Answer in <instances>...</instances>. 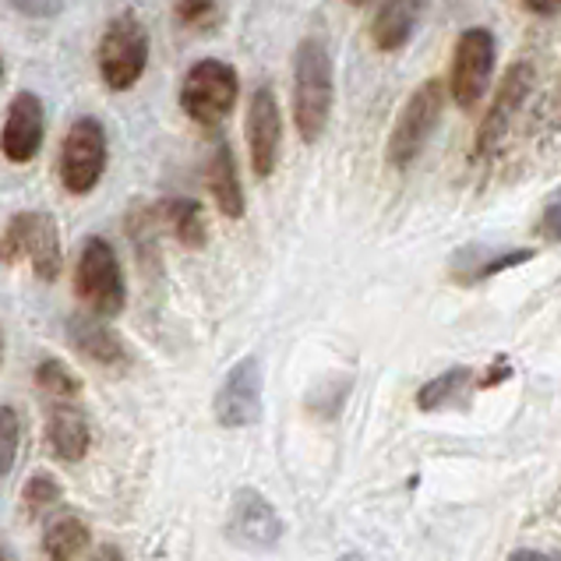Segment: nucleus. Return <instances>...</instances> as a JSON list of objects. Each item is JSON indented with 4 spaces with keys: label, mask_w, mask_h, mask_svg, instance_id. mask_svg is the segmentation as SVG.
I'll return each mask as SVG.
<instances>
[{
    "label": "nucleus",
    "mask_w": 561,
    "mask_h": 561,
    "mask_svg": "<svg viewBox=\"0 0 561 561\" xmlns=\"http://www.w3.org/2000/svg\"><path fill=\"white\" fill-rule=\"evenodd\" d=\"M335 103L332 54L318 36H304L294 50V127L304 146H318L329 131Z\"/></svg>",
    "instance_id": "1"
},
{
    "label": "nucleus",
    "mask_w": 561,
    "mask_h": 561,
    "mask_svg": "<svg viewBox=\"0 0 561 561\" xmlns=\"http://www.w3.org/2000/svg\"><path fill=\"white\" fill-rule=\"evenodd\" d=\"M445 92L448 89L442 85V78H424L407 95V103L399 106L396 124L389 131V146H385V159H389L392 170H410L424 156L427 141L435 138L445 114Z\"/></svg>",
    "instance_id": "2"
},
{
    "label": "nucleus",
    "mask_w": 561,
    "mask_h": 561,
    "mask_svg": "<svg viewBox=\"0 0 561 561\" xmlns=\"http://www.w3.org/2000/svg\"><path fill=\"white\" fill-rule=\"evenodd\" d=\"M28 262L36 279L57 283L64 272L60 230L50 213H19L0 230V265Z\"/></svg>",
    "instance_id": "3"
},
{
    "label": "nucleus",
    "mask_w": 561,
    "mask_h": 561,
    "mask_svg": "<svg viewBox=\"0 0 561 561\" xmlns=\"http://www.w3.org/2000/svg\"><path fill=\"white\" fill-rule=\"evenodd\" d=\"M95 68L110 92H131L149 68V28L138 22V14L124 11L110 19L100 46H95Z\"/></svg>",
    "instance_id": "4"
},
{
    "label": "nucleus",
    "mask_w": 561,
    "mask_h": 561,
    "mask_svg": "<svg viewBox=\"0 0 561 561\" xmlns=\"http://www.w3.org/2000/svg\"><path fill=\"white\" fill-rule=\"evenodd\" d=\"M178 100L187 121H195L198 127H219L240 100V75L233 64L219 57L195 60L184 75Z\"/></svg>",
    "instance_id": "5"
},
{
    "label": "nucleus",
    "mask_w": 561,
    "mask_h": 561,
    "mask_svg": "<svg viewBox=\"0 0 561 561\" xmlns=\"http://www.w3.org/2000/svg\"><path fill=\"white\" fill-rule=\"evenodd\" d=\"M75 294L95 318H117L127 304V283L114 244L106 237H89L75 265Z\"/></svg>",
    "instance_id": "6"
},
{
    "label": "nucleus",
    "mask_w": 561,
    "mask_h": 561,
    "mask_svg": "<svg viewBox=\"0 0 561 561\" xmlns=\"http://www.w3.org/2000/svg\"><path fill=\"white\" fill-rule=\"evenodd\" d=\"M110 163V138L100 117H75L60 146V187L75 198H85L100 187Z\"/></svg>",
    "instance_id": "7"
},
{
    "label": "nucleus",
    "mask_w": 561,
    "mask_h": 561,
    "mask_svg": "<svg viewBox=\"0 0 561 561\" xmlns=\"http://www.w3.org/2000/svg\"><path fill=\"white\" fill-rule=\"evenodd\" d=\"M494 60H499V39H494L491 28L473 25L456 39L453 71H448V95H453V103L462 114H473L484 103L494 78Z\"/></svg>",
    "instance_id": "8"
},
{
    "label": "nucleus",
    "mask_w": 561,
    "mask_h": 561,
    "mask_svg": "<svg viewBox=\"0 0 561 561\" xmlns=\"http://www.w3.org/2000/svg\"><path fill=\"white\" fill-rule=\"evenodd\" d=\"M534 89H537V64L530 57H519L516 64H508V71L502 75V82H499V92H494L488 114L477 127L473 149H477L480 159H491V156L502 152L505 138L512 135V127H516V121H519L523 106H526V100H530Z\"/></svg>",
    "instance_id": "9"
},
{
    "label": "nucleus",
    "mask_w": 561,
    "mask_h": 561,
    "mask_svg": "<svg viewBox=\"0 0 561 561\" xmlns=\"http://www.w3.org/2000/svg\"><path fill=\"white\" fill-rule=\"evenodd\" d=\"M286 526L259 488H237L227 512V540L240 551H272L283 540Z\"/></svg>",
    "instance_id": "10"
},
{
    "label": "nucleus",
    "mask_w": 561,
    "mask_h": 561,
    "mask_svg": "<svg viewBox=\"0 0 561 561\" xmlns=\"http://www.w3.org/2000/svg\"><path fill=\"white\" fill-rule=\"evenodd\" d=\"M248 159H251V173L259 181H268L279 167L283 156V110L272 85H259L251 92L248 103Z\"/></svg>",
    "instance_id": "11"
},
{
    "label": "nucleus",
    "mask_w": 561,
    "mask_h": 561,
    "mask_svg": "<svg viewBox=\"0 0 561 561\" xmlns=\"http://www.w3.org/2000/svg\"><path fill=\"white\" fill-rule=\"evenodd\" d=\"M262 360L244 357L237 360L227 378H222L219 392L213 399V413L222 427H251L262 421Z\"/></svg>",
    "instance_id": "12"
},
{
    "label": "nucleus",
    "mask_w": 561,
    "mask_h": 561,
    "mask_svg": "<svg viewBox=\"0 0 561 561\" xmlns=\"http://www.w3.org/2000/svg\"><path fill=\"white\" fill-rule=\"evenodd\" d=\"M46 135V110L36 92H14V100L8 103L4 124H0V156L14 167H25L39 156Z\"/></svg>",
    "instance_id": "13"
},
{
    "label": "nucleus",
    "mask_w": 561,
    "mask_h": 561,
    "mask_svg": "<svg viewBox=\"0 0 561 561\" xmlns=\"http://www.w3.org/2000/svg\"><path fill=\"white\" fill-rule=\"evenodd\" d=\"M46 445L60 462H82L89 456V416L75 399H54L50 416H46Z\"/></svg>",
    "instance_id": "14"
},
{
    "label": "nucleus",
    "mask_w": 561,
    "mask_h": 561,
    "mask_svg": "<svg viewBox=\"0 0 561 561\" xmlns=\"http://www.w3.org/2000/svg\"><path fill=\"white\" fill-rule=\"evenodd\" d=\"M68 340L71 346L92 364H103V367H127L131 354H127L124 340L106 325V318H95L89 311H78L68 318Z\"/></svg>",
    "instance_id": "15"
},
{
    "label": "nucleus",
    "mask_w": 561,
    "mask_h": 561,
    "mask_svg": "<svg viewBox=\"0 0 561 561\" xmlns=\"http://www.w3.org/2000/svg\"><path fill=\"white\" fill-rule=\"evenodd\" d=\"M427 0H381L371 19V46L378 54L407 50L416 25L424 19Z\"/></svg>",
    "instance_id": "16"
},
{
    "label": "nucleus",
    "mask_w": 561,
    "mask_h": 561,
    "mask_svg": "<svg viewBox=\"0 0 561 561\" xmlns=\"http://www.w3.org/2000/svg\"><path fill=\"white\" fill-rule=\"evenodd\" d=\"M205 187L213 195L216 208L227 219H244L248 213V202H244V184H240V173H237V159L233 149L227 141H216L213 156L205 163Z\"/></svg>",
    "instance_id": "17"
},
{
    "label": "nucleus",
    "mask_w": 561,
    "mask_h": 561,
    "mask_svg": "<svg viewBox=\"0 0 561 561\" xmlns=\"http://www.w3.org/2000/svg\"><path fill=\"white\" fill-rule=\"evenodd\" d=\"M156 222L159 230H167L178 244L202 251L208 244V222H205V208L195 198H163L156 202Z\"/></svg>",
    "instance_id": "18"
},
{
    "label": "nucleus",
    "mask_w": 561,
    "mask_h": 561,
    "mask_svg": "<svg viewBox=\"0 0 561 561\" xmlns=\"http://www.w3.org/2000/svg\"><path fill=\"white\" fill-rule=\"evenodd\" d=\"M534 259V251L530 248H516V251H491L484 244H470V248H462L453 254V279L462 283V286H470V283H484L491 276H499V272L512 268V265H523V262H530Z\"/></svg>",
    "instance_id": "19"
},
{
    "label": "nucleus",
    "mask_w": 561,
    "mask_h": 561,
    "mask_svg": "<svg viewBox=\"0 0 561 561\" xmlns=\"http://www.w3.org/2000/svg\"><path fill=\"white\" fill-rule=\"evenodd\" d=\"M92 548V530L78 516H57L43 530V551L50 561H75Z\"/></svg>",
    "instance_id": "20"
},
{
    "label": "nucleus",
    "mask_w": 561,
    "mask_h": 561,
    "mask_svg": "<svg viewBox=\"0 0 561 561\" xmlns=\"http://www.w3.org/2000/svg\"><path fill=\"white\" fill-rule=\"evenodd\" d=\"M470 385H473L470 367H448L445 375L421 385V392H416V407L431 413V410H445L453 403H462V396L470 392Z\"/></svg>",
    "instance_id": "21"
},
{
    "label": "nucleus",
    "mask_w": 561,
    "mask_h": 561,
    "mask_svg": "<svg viewBox=\"0 0 561 561\" xmlns=\"http://www.w3.org/2000/svg\"><path fill=\"white\" fill-rule=\"evenodd\" d=\"M173 19L181 28L208 36L227 19V0H173Z\"/></svg>",
    "instance_id": "22"
},
{
    "label": "nucleus",
    "mask_w": 561,
    "mask_h": 561,
    "mask_svg": "<svg viewBox=\"0 0 561 561\" xmlns=\"http://www.w3.org/2000/svg\"><path fill=\"white\" fill-rule=\"evenodd\" d=\"M36 385L50 399H78V396H82V378H78L71 367L64 360H57V357H46L36 367Z\"/></svg>",
    "instance_id": "23"
},
{
    "label": "nucleus",
    "mask_w": 561,
    "mask_h": 561,
    "mask_svg": "<svg viewBox=\"0 0 561 561\" xmlns=\"http://www.w3.org/2000/svg\"><path fill=\"white\" fill-rule=\"evenodd\" d=\"M19 448H22V416L14 407H0V480L14 470Z\"/></svg>",
    "instance_id": "24"
},
{
    "label": "nucleus",
    "mask_w": 561,
    "mask_h": 561,
    "mask_svg": "<svg viewBox=\"0 0 561 561\" xmlns=\"http://www.w3.org/2000/svg\"><path fill=\"white\" fill-rule=\"evenodd\" d=\"M22 502H25V508L32 512V516H39V512H46L50 505L60 502V484H57L50 473L28 477L25 488H22Z\"/></svg>",
    "instance_id": "25"
},
{
    "label": "nucleus",
    "mask_w": 561,
    "mask_h": 561,
    "mask_svg": "<svg viewBox=\"0 0 561 561\" xmlns=\"http://www.w3.org/2000/svg\"><path fill=\"white\" fill-rule=\"evenodd\" d=\"M537 233L551 244H561V187H554L548 198H543L540 219H537Z\"/></svg>",
    "instance_id": "26"
},
{
    "label": "nucleus",
    "mask_w": 561,
    "mask_h": 561,
    "mask_svg": "<svg viewBox=\"0 0 561 561\" xmlns=\"http://www.w3.org/2000/svg\"><path fill=\"white\" fill-rule=\"evenodd\" d=\"M8 4L22 14V19H36V22H50L64 11V0H8Z\"/></svg>",
    "instance_id": "27"
},
{
    "label": "nucleus",
    "mask_w": 561,
    "mask_h": 561,
    "mask_svg": "<svg viewBox=\"0 0 561 561\" xmlns=\"http://www.w3.org/2000/svg\"><path fill=\"white\" fill-rule=\"evenodd\" d=\"M523 8L537 19H554V14H561V0H523Z\"/></svg>",
    "instance_id": "28"
},
{
    "label": "nucleus",
    "mask_w": 561,
    "mask_h": 561,
    "mask_svg": "<svg viewBox=\"0 0 561 561\" xmlns=\"http://www.w3.org/2000/svg\"><path fill=\"white\" fill-rule=\"evenodd\" d=\"M508 561H561V554L558 551H512L508 554Z\"/></svg>",
    "instance_id": "29"
},
{
    "label": "nucleus",
    "mask_w": 561,
    "mask_h": 561,
    "mask_svg": "<svg viewBox=\"0 0 561 561\" xmlns=\"http://www.w3.org/2000/svg\"><path fill=\"white\" fill-rule=\"evenodd\" d=\"M89 561H127V558H124V551L117 548V543H100Z\"/></svg>",
    "instance_id": "30"
},
{
    "label": "nucleus",
    "mask_w": 561,
    "mask_h": 561,
    "mask_svg": "<svg viewBox=\"0 0 561 561\" xmlns=\"http://www.w3.org/2000/svg\"><path fill=\"white\" fill-rule=\"evenodd\" d=\"M350 8H367V4H375V0H346Z\"/></svg>",
    "instance_id": "31"
},
{
    "label": "nucleus",
    "mask_w": 561,
    "mask_h": 561,
    "mask_svg": "<svg viewBox=\"0 0 561 561\" xmlns=\"http://www.w3.org/2000/svg\"><path fill=\"white\" fill-rule=\"evenodd\" d=\"M554 100H558V103H554V117L561 121V85H558V95H554Z\"/></svg>",
    "instance_id": "32"
},
{
    "label": "nucleus",
    "mask_w": 561,
    "mask_h": 561,
    "mask_svg": "<svg viewBox=\"0 0 561 561\" xmlns=\"http://www.w3.org/2000/svg\"><path fill=\"white\" fill-rule=\"evenodd\" d=\"M340 561H367V558H364V554H343Z\"/></svg>",
    "instance_id": "33"
},
{
    "label": "nucleus",
    "mask_w": 561,
    "mask_h": 561,
    "mask_svg": "<svg viewBox=\"0 0 561 561\" xmlns=\"http://www.w3.org/2000/svg\"><path fill=\"white\" fill-rule=\"evenodd\" d=\"M0 561H14V558H11V554H8L4 548H0Z\"/></svg>",
    "instance_id": "34"
},
{
    "label": "nucleus",
    "mask_w": 561,
    "mask_h": 561,
    "mask_svg": "<svg viewBox=\"0 0 561 561\" xmlns=\"http://www.w3.org/2000/svg\"><path fill=\"white\" fill-rule=\"evenodd\" d=\"M0 82H4V57H0Z\"/></svg>",
    "instance_id": "35"
},
{
    "label": "nucleus",
    "mask_w": 561,
    "mask_h": 561,
    "mask_svg": "<svg viewBox=\"0 0 561 561\" xmlns=\"http://www.w3.org/2000/svg\"><path fill=\"white\" fill-rule=\"evenodd\" d=\"M0 357H4V335H0Z\"/></svg>",
    "instance_id": "36"
}]
</instances>
